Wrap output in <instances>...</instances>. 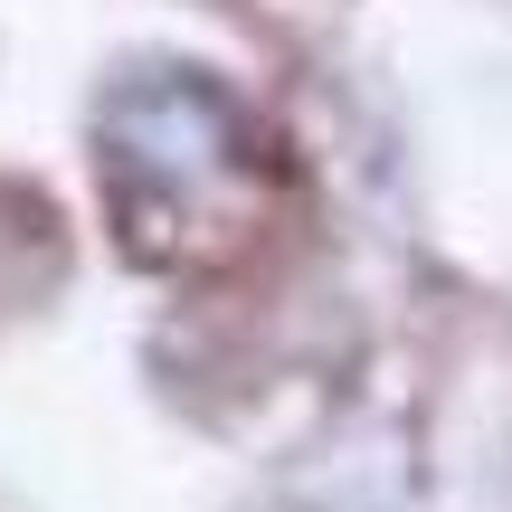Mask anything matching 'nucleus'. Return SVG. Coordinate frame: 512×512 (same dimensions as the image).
<instances>
[{
    "label": "nucleus",
    "instance_id": "1",
    "mask_svg": "<svg viewBox=\"0 0 512 512\" xmlns=\"http://www.w3.org/2000/svg\"><path fill=\"white\" fill-rule=\"evenodd\" d=\"M105 171L133 219V247H200L247 200V133L190 76L124 86L105 114Z\"/></svg>",
    "mask_w": 512,
    "mask_h": 512
}]
</instances>
